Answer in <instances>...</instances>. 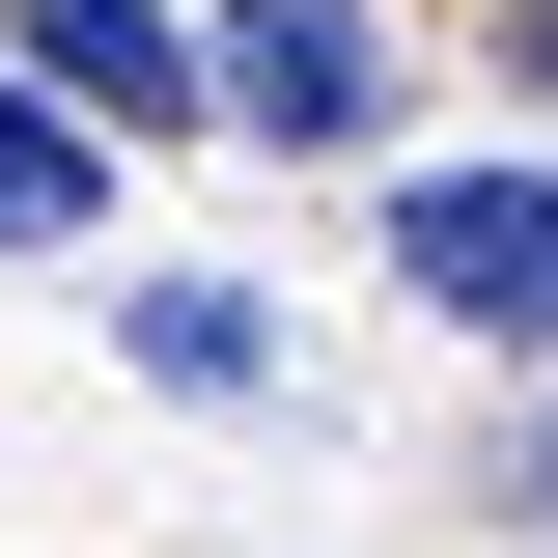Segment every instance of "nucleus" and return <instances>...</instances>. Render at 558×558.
<instances>
[{"mask_svg": "<svg viewBox=\"0 0 558 558\" xmlns=\"http://www.w3.org/2000/svg\"><path fill=\"white\" fill-rule=\"evenodd\" d=\"M391 279L447 307V336L558 363V168H418V196H391Z\"/></svg>", "mask_w": 558, "mask_h": 558, "instance_id": "f257e3e1", "label": "nucleus"}, {"mask_svg": "<svg viewBox=\"0 0 558 558\" xmlns=\"http://www.w3.org/2000/svg\"><path fill=\"white\" fill-rule=\"evenodd\" d=\"M223 112H252V140H363V112H391V57H363V0H252V28H223Z\"/></svg>", "mask_w": 558, "mask_h": 558, "instance_id": "f03ea898", "label": "nucleus"}, {"mask_svg": "<svg viewBox=\"0 0 558 558\" xmlns=\"http://www.w3.org/2000/svg\"><path fill=\"white\" fill-rule=\"evenodd\" d=\"M0 57L57 84V112H112V140H140V112H223V84L168 57V0H0Z\"/></svg>", "mask_w": 558, "mask_h": 558, "instance_id": "7ed1b4c3", "label": "nucleus"}, {"mask_svg": "<svg viewBox=\"0 0 558 558\" xmlns=\"http://www.w3.org/2000/svg\"><path fill=\"white\" fill-rule=\"evenodd\" d=\"M84 196H112V112H57V84H0V252H57Z\"/></svg>", "mask_w": 558, "mask_h": 558, "instance_id": "20e7f679", "label": "nucleus"}, {"mask_svg": "<svg viewBox=\"0 0 558 558\" xmlns=\"http://www.w3.org/2000/svg\"><path fill=\"white\" fill-rule=\"evenodd\" d=\"M140 363H168V391H252L279 336H252V279H140Z\"/></svg>", "mask_w": 558, "mask_h": 558, "instance_id": "39448f33", "label": "nucleus"}, {"mask_svg": "<svg viewBox=\"0 0 558 558\" xmlns=\"http://www.w3.org/2000/svg\"><path fill=\"white\" fill-rule=\"evenodd\" d=\"M531 531H558V418H531Z\"/></svg>", "mask_w": 558, "mask_h": 558, "instance_id": "423d86ee", "label": "nucleus"}, {"mask_svg": "<svg viewBox=\"0 0 558 558\" xmlns=\"http://www.w3.org/2000/svg\"><path fill=\"white\" fill-rule=\"evenodd\" d=\"M531 84H558V0H531Z\"/></svg>", "mask_w": 558, "mask_h": 558, "instance_id": "0eeeda50", "label": "nucleus"}]
</instances>
